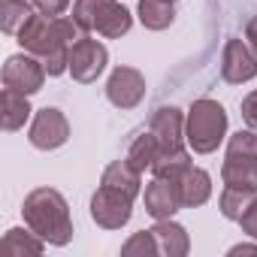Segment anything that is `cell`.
<instances>
[{"instance_id": "6da1fadb", "label": "cell", "mask_w": 257, "mask_h": 257, "mask_svg": "<svg viewBox=\"0 0 257 257\" xmlns=\"http://www.w3.org/2000/svg\"><path fill=\"white\" fill-rule=\"evenodd\" d=\"M82 28L73 19H49V16H31L28 25L16 34L22 49H28L31 55L43 58L46 73L49 76H61L64 70H70V46L82 37Z\"/></svg>"}, {"instance_id": "7a4b0ae2", "label": "cell", "mask_w": 257, "mask_h": 257, "mask_svg": "<svg viewBox=\"0 0 257 257\" xmlns=\"http://www.w3.org/2000/svg\"><path fill=\"white\" fill-rule=\"evenodd\" d=\"M140 170L131 167V161H115L106 167L103 173V182L91 200V218L106 227V230H118L131 221V209H134V200L140 194Z\"/></svg>"}, {"instance_id": "3957f363", "label": "cell", "mask_w": 257, "mask_h": 257, "mask_svg": "<svg viewBox=\"0 0 257 257\" xmlns=\"http://www.w3.org/2000/svg\"><path fill=\"white\" fill-rule=\"evenodd\" d=\"M25 224L49 245H67L73 239V221L67 200L55 188H37L25 197Z\"/></svg>"}, {"instance_id": "277c9868", "label": "cell", "mask_w": 257, "mask_h": 257, "mask_svg": "<svg viewBox=\"0 0 257 257\" xmlns=\"http://www.w3.org/2000/svg\"><path fill=\"white\" fill-rule=\"evenodd\" d=\"M227 134V112L215 100H197L185 121V140L197 155H209Z\"/></svg>"}, {"instance_id": "5b68a950", "label": "cell", "mask_w": 257, "mask_h": 257, "mask_svg": "<svg viewBox=\"0 0 257 257\" xmlns=\"http://www.w3.org/2000/svg\"><path fill=\"white\" fill-rule=\"evenodd\" d=\"M73 22L82 31H97V34H103L109 40H118L134 25L131 13H127L121 4H115V0H76Z\"/></svg>"}, {"instance_id": "8992f818", "label": "cell", "mask_w": 257, "mask_h": 257, "mask_svg": "<svg viewBox=\"0 0 257 257\" xmlns=\"http://www.w3.org/2000/svg\"><path fill=\"white\" fill-rule=\"evenodd\" d=\"M221 176L227 188L257 191V137L251 131H239L236 137H230Z\"/></svg>"}, {"instance_id": "52a82bcc", "label": "cell", "mask_w": 257, "mask_h": 257, "mask_svg": "<svg viewBox=\"0 0 257 257\" xmlns=\"http://www.w3.org/2000/svg\"><path fill=\"white\" fill-rule=\"evenodd\" d=\"M106 61H109L106 46H100V43L91 40V37H79V40L70 46V73H73V79L82 82V85L94 82V79L106 70Z\"/></svg>"}, {"instance_id": "ba28073f", "label": "cell", "mask_w": 257, "mask_h": 257, "mask_svg": "<svg viewBox=\"0 0 257 257\" xmlns=\"http://www.w3.org/2000/svg\"><path fill=\"white\" fill-rule=\"evenodd\" d=\"M152 137L158 140V161L164 158H176V155H185V121H182V112L179 109H158L155 118H152ZM155 161V164H158Z\"/></svg>"}, {"instance_id": "9c48e42d", "label": "cell", "mask_w": 257, "mask_h": 257, "mask_svg": "<svg viewBox=\"0 0 257 257\" xmlns=\"http://www.w3.org/2000/svg\"><path fill=\"white\" fill-rule=\"evenodd\" d=\"M46 79V64L31 55H13L4 64V85L22 94H37Z\"/></svg>"}, {"instance_id": "30bf717a", "label": "cell", "mask_w": 257, "mask_h": 257, "mask_svg": "<svg viewBox=\"0 0 257 257\" xmlns=\"http://www.w3.org/2000/svg\"><path fill=\"white\" fill-rule=\"evenodd\" d=\"M31 146H37V149H43V152H49V149H61L67 140H70V124H67V118H64V112H58V109H40L37 112V118H34V124H31Z\"/></svg>"}, {"instance_id": "8fae6325", "label": "cell", "mask_w": 257, "mask_h": 257, "mask_svg": "<svg viewBox=\"0 0 257 257\" xmlns=\"http://www.w3.org/2000/svg\"><path fill=\"white\" fill-rule=\"evenodd\" d=\"M143 94H146V79L134 67H118L106 82V97L118 109H134L143 100Z\"/></svg>"}, {"instance_id": "7c38bea8", "label": "cell", "mask_w": 257, "mask_h": 257, "mask_svg": "<svg viewBox=\"0 0 257 257\" xmlns=\"http://www.w3.org/2000/svg\"><path fill=\"white\" fill-rule=\"evenodd\" d=\"M182 188L176 179H161L155 176V182L146 188V212L158 221H167L173 218L179 209H182Z\"/></svg>"}, {"instance_id": "4fadbf2b", "label": "cell", "mask_w": 257, "mask_h": 257, "mask_svg": "<svg viewBox=\"0 0 257 257\" xmlns=\"http://www.w3.org/2000/svg\"><path fill=\"white\" fill-rule=\"evenodd\" d=\"M221 76L230 85H242L257 76V55L242 43V40H227L224 46V61H221Z\"/></svg>"}, {"instance_id": "5bb4252c", "label": "cell", "mask_w": 257, "mask_h": 257, "mask_svg": "<svg viewBox=\"0 0 257 257\" xmlns=\"http://www.w3.org/2000/svg\"><path fill=\"white\" fill-rule=\"evenodd\" d=\"M43 236H37L34 230L28 233V230H22V227H13L4 239H0V254L4 257H37V254H43Z\"/></svg>"}, {"instance_id": "9a60e30c", "label": "cell", "mask_w": 257, "mask_h": 257, "mask_svg": "<svg viewBox=\"0 0 257 257\" xmlns=\"http://www.w3.org/2000/svg\"><path fill=\"white\" fill-rule=\"evenodd\" d=\"M28 115H31L28 94L4 88V94H0V121H4V131H19L28 121Z\"/></svg>"}, {"instance_id": "2e32d148", "label": "cell", "mask_w": 257, "mask_h": 257, "mask_svg": "<svg viewBox=\"0 0 257 257\" xmlns=\"http://www.w3.org/2000/svg\"><path fill=\"white\" fill-rule=\"evenodd\" d=\"M152 233H155V239H158V248H161V254H167V257H185L188 254V233H185V227H179V224H173L170 218L167 221H158L155 227H152Z\"/></svg>"}, {"instance_id": "e0dca14e", "label": "cell", "mask_w": 257, "mask_h": 257, "mask_svg": "<svg viewBox=\"0 0 257 257\" xmlns=\"http://www.w3.org/2000/svg\"><path fill=\"white\" fill-rule=\"evenodd\" d=\"M179 188H182V203L194 209V206H203V203L209 200V194H212V179H209L206 170L191 167V170L179 179Z\"/></svg>"}, {"instance_id": "ac0fdd59", "label": "cell", "mask_w": 257, "mask_h": 257, "mask_svg": "<svg viewBox=\"0 0 257 257\" xmlns=\"http://www.w3.org/2000/svg\"><path fill=\"white\" fill-rule=\"evenodd\" d=\"M176 19L173 0H140V22L149 31H164Z\"/></svg>"}, {"instance_id": "d6986e66", "label": "cell", "mask_w": 257, "mask_h": 257, "mask_svg": "<svg viewBox=\"0 0 257 257\" xmlns=\"http://www.w3.org/2000/svg\"><path fill=\"white\" fill-rule=\"evenodd\" d=\"M158 140L152 137V131L149 134H143V137H137V143L131 146V152H127V161H131V167L134 170H140V173H146V170H152L155 167V161H158Z\"/></svg>"}, {"instance_id": "ffe728a7", "label": "cell", "mask_w": 257, "mask_h": 257, "mask_svg": "<svg viewBox=\"0 0 257 257\" xmlns=\"http://www.w3.org/2000/svg\"><path fill=\"white\" fill-rule=\"evenodd\" d=\"M0 13H4V19H0V28H4L7 34H19V31L28 25V19L34 16V10H31L28 0H4Z\"/></svg>"}, {"instance_id": "44dd1931", "label": "cell", "mask_w": 257, "mask_h": 257, "mask_svg": "<svg viewBox=\"0 0 257 257\" xmlns=\"http://www.w3.org/2000/svg\"><path fill=\"white\" fill-rule=\"evenodd\" d=\"M254 194H257V191H242V188H224V194H221V212H224V218H230V221H239V218L245 215V209L251 206Z\"/></svg>"}, {"instance_id": "7402d4cb", "label": "cell", "mask_w": 257, "mask_h": 257, "mask_svg": "<svg viewBox=\"0 0 257 257\" xmlns=\"http://www.w3.org/2000/svg\"><path fill=\"white\" fill-rule=\"evenodd\" d=\"M121 254H127V257H134V254H161V248H158L155 233H152V230H143V233H137L134 239L124 242Z\"/></svg>"}, {"instance_id": "603a6c76", "label": "cell", "mask_w": 257, "mask_h": 257, "mask_svg": "<svg viewBox=\"0 0 257 257\" xmlns=\"http://www.w3.org/2000/svg\"><path fill=\"white\" fill-rule=\"evenodd\" d=\"M242 118L251 131H257V91H251L245 100H242Z\"/></svg>"}, {"instance_id": "cb8c5ba5", "label": "cell", "mask_w": 257, "mask_h": 257, "mask_svg": "<svg viewBox=\"0 0 257 257\" xmlns=\"http://www.w3.org/2000/svg\"><path fill=\"white\" fill-rule=\"evenodd\" d=\"M239 224H242V230H245L248 236H254V239H257V197L251 200V206L245 209V215L239 218Z\"/></svg>"}, {"instance_id": "d4e9b609", "label": "cell", "mask_w": 257, "mask_h": 257, "mask_svg": "<svg viewBox=\"0 0 257 257\" xmlns=\"http://www.w3.org/2000/svg\"><path fill=\"white\" fill-rule=\"evenodd\" d=\"M34 4H37V10H40L43 16L55 19V16H61V13L67 10V4H70V0H34Z\"/></svg>"}, {"instance_id": "484cf974", "label": "cell", "mask_w": 257, "mask_h": 257, "mask_svg": "<svg viewBox=\"0 0 257 257\" xmlns=\"http://www.w3.org/2000/svg\"><path fill=\"white\" fill-rule=\"evenodd\" d=\"M245 40H248V46H251L254 55H257V16L248 22V28H245Z\"/></svg>"}, {"instance_id": "4316f807", "label": "cell", "mask_w": 257, "mask_h": 257, "mask_svg": "<svg viewBox=\"0 0 257 257\" xmlns=\"http://www.w3.org/2000/svg\"><path fill=\"white\" fill-rule=\"evenodd\" d=\"M230 254H257V245H236L230 248Z\"/></svg>"}]
</instances>
